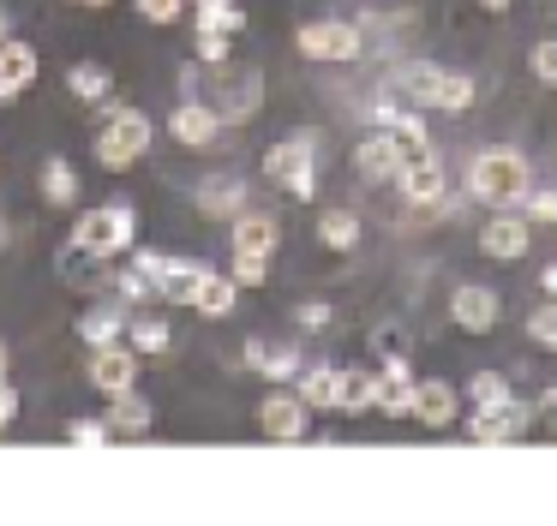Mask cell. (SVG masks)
Instances as JSON below:
<instances>
[{
	"instance_id": "1",
	"label": "cell",
	"mask_w": 557,
	"mask_h": 526,
	"mask_svg": "<svg viewBox=\"0 0 557 526\" xmlns=\"http://www.w3.org/2000/svg\"><path fill=\"white\" fill-rule=\"evenodd\" d=\"M396 96H408L413 108H432V114H461V108H473V78L468 72H444L432 66V60H413V66L396 72Z\"/></svg>"
},
{
	"instance_id": "2",
	"label": "cell",
	"mask_w": 557,
	"mask_h": 526,
	"mask_svg": "<svg viewBox=\"0 0 557 526\" xmlns=\"http://www.w3.org/2000/svg\"><path fill=\"white\" fill-rule=\"evenodd\" d=\"M528 186H533L528 155H516V150H480V155H473V167H468V191L480 203H492V210L521 203V198H528Z\"/></svg>"
},
{
	"instance_id": "3",
	"label": "cell",
	"mask_w": 557,
	"mask_h": 526,
	"mask_svg": "<svg viewBox=\"0 0 557 526\" xmlns=\"http://www.w3.org/2000/svg\"><path fill=\"white\" fill-rule=\"evenodd\" d=\"M150 138H157V126H150L145 108H114L109 126L90 143V155H97V167H109V174H126V167L150 150Z\"/></svg>"
},
{
	"instance_id": "4",
	"label": "cell",
	"mask_w": 557,
	"mask_h": 526,
	"mask_svg": "<svg viewBox=\"0 0 557 526\" xmlns=\"http://www.w3.org/2000/svg\"><path fill=\"white\" fill-rule=\"evenodd\" d=\"M264 179L282 186L288 198L312 203L318 198V162H312V138H276L264 150Z\"/></svg>"
},
{
	"instance_id": "5",
	"label": "cell",
	"mask_w": 557,
	"mask_h": 526,
	"mask_svg": "<svg viewBox=\"0 0 557 526\" xmlns=\"http://www.w3.org/2000/svg\"><path fill=\"white\" fill-rule=\"evenodd\" d=\"M133 234H138V210L126 198L102 203V210H85L73 222V239H85L90 251H102V258H121V251H133Z\"/></svg>"
},
{
	"instance_id": "6",
	"label": "cell",
	"mask_w": 557,
	"mask_h": 526,
	"mask_svg": "<svg viewBox=\"0 0 557 526\" xmlns=\"http://www.w3.org/2000/svg\"><path fill=\"white\" fill-rule=\"evenodd\" d=\"M294 48H300L306 60H318V66H348V60L366 54V36H360V24H348V18H312V24H300Z\"/></svg>"
},
{
	"instance_id": "7",
	"label": "cell",
	"mask_w": 557,
	"mask_h": 526,
	"mask_svg": "<svg viewBox=\"0 0 557 526\" xmlns=\"http://www.w3.org/2000/svg\"><path fill=\"white\" fill-rule=\"evenodd\" d=\"M133 263L157 281V299H169V305H198V287L210 275L198 258H169V251H138Z\"/></svg>"
},
{
	"instance_id": "8",
	"label": "cell",
	"mask_w": 557,
	"mask_h": 526,
	"mask_svg": "<svg viewBox=\"0 0 557 526\" xmlns=\"http://www.w3.org/2000/svg\"><path fill=\"white\" fill-rule=\"evenodd\" d=\"M258 430H264L270 442L312 437V401H306L300 389H270L264 401H258Z\"/></svg>"
},
{
	"instance_id": "9",
	"label": "cell",
	"mask_w": 557,
	"mask_h": 526,
	"mask_svg": "<svg viewBox=\"0 0 557 526\" xmlns=\"http://www.w3.org/2000/svg\"><path fill=\"white\" fill-rule=\"evenodd\" d=\"M354 167H360V179H372V186H396L401 167H408V143H401L389 126H377V132H366V138L354 143Z\"/></svg>"
},
{
	"instance_id": "10",
	"label": "cell",
	"mask_w": 557,
	"mask_h": 526,
	"mask_svg": "<svg viewBox=\"0 0 557 526\" xmlns=\"http://www.w3.org/2000/svg\"><path fill=\"white\" fill-rule=\"evenodd\" d=\"M497 317H504V299H497L492 281H461L456 293H449V323H456L461 335H492Z\"/></svg>"
},
{
	"instance_id": "11",
	"label": "cell",
	"mask_w": 557,
	"mask_h": 526,
	"mask_svg": "<svg viewBox=\"0 0 557 526\" xmlns=\"http://www.w3.org/2000/svg\"><path fill=\"white\" fill-rule=\"evenodd\" d=\"M533 418H540V406H528V401H509V406H473L468 437H473V442H521V437L533 430Z\"/></svg>"
},
{
	"instance_id": "12",
	"label": "cell",
	"mask_w": 557,
	"mask_h": 526,
	"mask_svg": "<svg viewBox=\"0 0 557 526\" xmlns=\"http://www.w3.org/2000/svg\"><path fill=\"white\" fill-rule=\"evenodd\" d=\"M138 347L133 341H109V347H90V383L102 394H126L138 383Z\"/></svg>"
},
{
	"instance_id": "13",
	"label": "cell",
	"mask_w": 557,
	"mask_h": 526,
	"mask_svg": "<svg viewBox=\"0 0 557 526\" xmlns=\"http://www.w3.org/2000/svg\"><path fill=\"white\" fill-rule=\"evenodd\" d=\"M480 251L497 263H521L533 251V222L528 215H492V222L480 227Z\"/></svg>"
},
{
	"instance_id": "14",
	"label": "cell",
	"mask_w": 557,
	"mask_h": 526,
	"mask_svg": "<svg viewBox=\"0 0 557 526\" xmlns=\"http://www.w3.org/2000/svg\"><path fill=\"white\" fill-rule=\"evenodd\" d=\"M169 138L186 143V150H210V143L222 138V114L216 102H174L169 114Z\"/></svg>"
},
{
	"instance_id": "15",
	"label": "cell",
	"mask_w": 557,
	"mask_h": 526,
	"mask_svg": "<svg viewBox=\"0 0 557 526\" xmlns=\"http://www.w3.org/2000/svg\"><path fill=\"white\" fill-rule=\"evenodd\" d=\"M413 425H425V430L461 425V394L449 389L444 377H420V394H413Z\"/></svg>"
},
{
	"instance_id": "16",
	"label": "cell",
	"mask_w": 557,
	"mask_h": 526,
	"mask_svg": "<svg viewBox=\"0 0 557 526\" xmlns=\"http://www.w3.org/2000/svg\"><path fill=\"white\" fill-rule=\"evenodd\" d=\"M413 394H420V377L408 371V359H384V371H377V413L413 418Z\"/></svg>"
},
{
	"instance_id": "17",
	"label": "cell",
	"mask_w": 557,
	"mask_h": 526,
	"mask_svg": "<svg viewBox=\"0 0 557 526\" xmlns=\"http://www.w3.org/2000/svg\"><path fill=\"white\" fill-rule=\"evenodd\" d=\"M258 102H264V78H258V72H228V78H222L216 114L228 120V126H240V120H252V114H258Z\"/></svg>"
},
{
	"instance_id": "18",
	"label": "cell",
	"mask_w": 557,
	"mask_h": 526,
	"mask_svg": "<svg viewBox=\"0 0 557 526\" xmlns=\"http://www.w3.org/2000/svg\"><path fill=\"white\" fill-rule=\"evenodd\" d=\"M54 270H61V281L78 287V293H90V287L114 281V275H102V251H90L85 239H66L61 258H54Z\"/></svg>"
},
{
	"instance_id": "19",
	"label": "cell",
	"mask_w": 557,
	"mask_h": 526,
	"mask_svg": "<svg viewBox=\"0 0 557 526\" xmlns=\"http://www.w3.org/2000/svg\"><path fill=\"white\" fill-rule=\"evenodd\" d=\"M401 198L408 203H437L444 198V162H437L432 150H420V155H408V167H401Z\"/></svg>"
},
{
	"instance_id": "20",
	"label": "cell",
	"mask_w": 557,
	"mask_h": 526,
	"mask_svg": "<svg viewBox=\"0 0 557 526\" xmlns=\"http://www.w3.org/2000/svg\"><path fill=\"white\" fill-rule=\"evenodd\" d=\"M37 48L30 42H0V102H13L18 90H30L37 84Z\"/></svg>"
},
{
	"instance_id": "21",
	"label": "cell",
	"mask_w": 557,
	"mask_h": 526,
	"mask_svg": "<svg viewBox=\"0 0 557 526\" xmlns=\"http://www.w3.org/2000/svg\"><path fill=\"white\" fill-rule=\"evenodd\" d=\"M228 234H234V251H252V258H276V246H282V227L270 215H252V210L234 215Z\"/></svg>"
},
{
	"instance_id": "22",
	"label": "cell",
	"mask_w": 557,
	"mask_h": 526,
	"mask_svg": "<svg viewBox=\"0 0 557 526\" xmlns=\"http://www.w3.org/2000/svg\"><path fill=\"white\" fill-rule=\"evenodd\" d=\"M109 425H114V437H150V425H157V413H150V401L138 389H126V394H109Z\"/></svg>"
},
{
	"instance_id": "23",
	"label": "cell",
	"mask_w": 557,
	"mask_h": 526,
	"mask_svg": "<svg viewBox=\"0 0 557 526\" xmlns=\"http://www.w3.org/2000/svg\"><path fill=\"white\" fill-rule=\"evenodd\" d=\"M246 365H252L258 377H276V383L300 377V353H294V347H270V341H246Z\"/></svg>"
},
{
	"instance_id": "24",
	"label": "cell",
	"mask_w": 557,
	"mask_h": 526,
	"mask_svg": "<svg viewBox=\"0 0 557 526\" xmlns=\"http://www.w3.org/2000/svg\"><path fill=\"white\" fill-rule=\"evenodd\" d=\"M234 305H240V281L234 275H205V287H198V317H234Z\"/></svg>"
},
{
	"instance_id": "25",
	"label": "cell",
	"mask_w": 557,
	"mask_h": 526,
	"mask_svg": "<svg viewBox=\"0 0 557 526\" xmlns=\"http://www.w3.org/2000/svg\"><path fill=\"white\" fill-rule=\"evenodd\" d=\"M336 389H342V365H312V371H300V394L312 401V413H336Z\"/></svg>"
},
{
	"instance_id": "26",
	"label": "cell",
	"mask_w": 557,
	"mask_h": 526,
	"mask_svg": "<svg viewBox=\"0 0 557 526\" xmlns=\"http://www.w3.org/2000/svg\"><path fill=\"white\" fill-rule=\"evenodd\" d=\"M66 90H73L78 102H109L114 72H109V66H97V60H78V66L66 72Z\"/></svg>"
},
{
	"instance_id": "27",
	"label": "cell",
	"mask_w": 557,
	"mask_h": 526,
	"mask_svg": "<svg viewBox=\"0 0 557 526\" xmlns=\"http://www.w3.org/2000/svg\"><path fill=\"white\" fill-rule=\"evenodd\" d=\"M366 406H377V371H342L336 413H366Z\"/></svg>"
},
{
	"instance_id": "28",
	"label": "cell",
	"mask_w": 557,
	"mask_h": 526,
	"mask_svg": "<svg viewBox=\"0 0 557 526\" xmlns=\"http://www.w3.org/2000/svg\"><path fill=\"white\" fill-rule=\"evenodd\" d=\"M318 239H324L330 251H354L360 246V215L354 210H324L318 215Z\"/></svg>"
},
{
	"instance_id": "29",
	"label": "cell",
	"mask_w": 557,
	"mask_h": 526,
	"mask_svg": "<svg viewBox=\"0 0 557 526\" xmlns=\"http://www.w3.org/2000/svg\"><path fill=\"white\" fill-rule=\"evenodd\" d=\"M198 210H205V215H228V222H234V215L246 210V186H240V179H210V191H198Z\"/></svg>"
},
{
	"instance_id": "30",
	"label": "cell",
	"mask_w": 557,
	"mask_h": 526,
	"mask_svg": "<svg viewBox=\"0 0 557 526\" xmlns=\"http://www.w3.org/2000/svg\"><path fill=\"white\" fill-rule=\"evenodd\" d=\"M42 198L61 203V210L78 198V174H73V162H66V155H54V162L42 167Z\"/></svg>"
},
{
	"instance_id": "31",
	"label": "cell",
	"mask_w": 557,
	"mask_h": 526,
	"mask_svg": "<svg viewBox=\"0 0 557 526\" xmlns=\"http://www.w3.org/2000/svg\"><path fill=\"white\" fill-rule=\"evenodd\" d=\"M126 341H133L138 353H169L174 335H169V323H162V317H138V323H126Z\"/></svg>"
},
{
	"instance_id": "32",
	"label": "cell",
	"mask_w": 557,
	"mask_h": 526,
	"mask_svg": "<svg viewBox=\"0 0 557 526\" xmlns=\"http://www.w3.org/2000/svg\"><path fill=\"white\" fill-rule=\"evenodd\" d=\"M468 401L473 406H509L516 394H509V383L497 377V371H473V377H468Z\"/></svg>"
},
{
	"instance_id": "33",
	"label": "cell",
	"mask_w": 557,
	"mask_h": 526,
	"mask_svg": "<svg viewBox=\"0 0 557 526\" xmlns=\"http://www.w3.org/2000/svg\"><path fill=\"white\" fill-rule=\"evenodd\" d=\"M121 329H126V317H121V311H90V317H78V335H85L90 347L121 341Z\"/></svg>"
},
{
	"instance_id": "34",
	"label": "cell",
	"mask_w": 557,
	"mask_h": 526,
	"mask_svg": "<svg viewBox=\"0 0 557 526\" xmlns=\"http://www.w3.org/2000/svg\"><path fill=\"white\" fill-rule=\"evenodd\" d=\"M193 12H198V30H228V36L246 30V12L234 7V0H216V7H193Z\"/></svg>"
},
{
	"instance_id": "35",
	"label": "cell",
	"mask_w": 557,
	"mask_h": 526,
	"mask_svg": "<svg viewBox=\"0 0 557 526\" xmlns=\"http://www.w3.org/2000/svg\"><path fill=\"white\" fill-rule=\"evenodd\" d=\"M528 72H533L540 84H552V90H557V36H540V42L528 48Z\"/></svg>"
},
{
	"instance_id": "36",
	"label": "cell",
	"mask_w": 557,
	"mask_h": 526,
	"mask_svg": "<svg viewBox=\"0 0 557 526\" xmlns=\"http://www.w3.org/2000/svg\"><path fill=\"white\" fill-rule=\"evenodd\" d=\"M528 335L545 347V353H557V299H545V305H533V317H528Z\"/></svg>"
},
{
	"instance_id": "37",
	"label": "cell",
	"mask_w": 557,
	"mask_h": 526,
	"mask_svg": "<svg viewBox=\"0 0 557 526\" xmlns=\"http://www.w3.org/2000/svg\"><path fill=\"white\" fill-rule=\"evenodd\" d=\"M234 281H240V287H264L270 281V258H252V251H234Z\"/></svg>"
},
{
	"instance_id": "38",
	"label": "cell",
	"mask_w": 557,
	"mask_h": 526,
	"mask_svg": "<svg viewBox=\"0 0 557 526\" xmlns=\"http://www.w3.org/2000/svg\"><path fill=\"white\" fill-rule=\"evenodd\" d=\"M228 48H234L228 30H198V60L205 66H228Z\"/></svg>"
},
{
	"instance_id": "39",
	"label": "cell",
	"mask_w": 557,
	"mask_h": 526,
	"mask_svg": "<svg viewBox=\"0 0 557 526\" xmlns=\"http://www.w3.org/2000/svg\"><path fill=\"white\" fill-rule=\"evenodd\" d=\"M109 437H114L109 418H73V425H66V442H85V449H97V442H109Z\"/></svg>"
},
{
	"instance_id": "40",
	"label": "cell",
	"mask_w": 557,
	"mask_h": 526,
	"mask_svg": "<svg viewBox=\"0 0 557 526\" xmlns=\"http://www.w3.org/2000/svg\"><path fill=\"white\" fill-rule=\"evenodd\" d=\"M133 7H138V18H150V24H174L193 0H133Z\"/></svg>"
},
{
	"instance_id": "41",
	"label": "cell",
	"mask_w": 557,
	"mask_h": 526,
	"mask_svg": "<svg viewBox=\"0 0 557 526\" xmlns=\"http://www.w3.org/2000/svg\"><path fill=\"white\" fill-rule=\"evenodd\" d=\"M330 317H336V311L324 305V299H306L300 311H294V323H300L306 335H318V329H330Z\"/></svg>"
},
{
	"instance_id": "42",
	"label": "cell",
	"mask_w": 557,
	"mask_h": 526,
	"mask_svg": "<svg viewBox=\"0 0 557 526\" xmlns=\"http://www.w3.org/2000/svg\"><path fill=\"white\" fill-rule=\"evenodd\" d=\"M528 222H557V191H528Z\"/></svg>"
},
{
	"instance_id": "43",
	"label": "cell",
	"mask_w": 557,
	"mask_h": 526,
	"mask_svg": "<svg viewBox=\"0 0 557 526\" xmlns=\"http://www.w3.org/2000/svg\"><path fill=\"white\" fill-rule=\"evenodd\" d=\"M13 418H18V389H13L7 377H0V430L13 425Z\"/></svg>"
},
{
	"instance_id": "44",
	"label": "cell",
	"mask_w": 557,
	"mask_h": 526,
	"mask_svg": "<svg viewBox=\"0 0 557 526\" xmlns=\"http://www.w3.org/2000/svg\"><path fill=\"white\" fill-rule=\"evenodd\" d=\"M372 353H377V359H401V335L377 329V335H372Z\"/></svg>"
},
{
	"instance_id": "45",
	"label": "cell",
	"mask_w": 557,
	"mask_h": 526,
	"mask_svg": "<svg viewBox=\"0 0 557 526\" xmlns=\"http://www.w3.org/2000/svg\"><path fill=\"white\" fill-rule=\"evenodd\" d=\"M540 287H545V299H557V263H545V275H540Z\"/></svg>"
},
{
	"instance_id": "46",
	"label": "cell",
	"mask_w": 557,
	"mask_h": 526,
	"mask_svg": "<svg viewBox=\"0 0 557 526\" xmlns=\"http://www.w3.org/2000/svg\"><path fill=\"white\" fill-rule=\"evenodd\" d=\"M473 7H480V12H509L516 0H473Z\"/></svg>"
},
{
	"instance_id": "47",
	"label": "cell",
	"mask_w": 557,
	"mask_h": 526,
	"mask_svg": "<svg viewBox=\"0 0 557 526\" xmlns=\"http://www.w3.org/2000/svg\"><path fill=\"white\" fill-rule=\"evenodd\" d=\"M78 7H90V12H102V7H114V0H78Z\"/></svg>"
},
{
	"instance_id": "48",
	"label": "cell",
	"mask_w": 557,
	"mask_h": 526,
	"mask_svg": "<svg viewBox=\"0 0 557 526\" xmlns=\"http://www.w3.org/2000/svg\"><path fill=\"white\" fill-rule=\"evenodd\" d=\"M545 413H552V418H557V394H545Z\"/></svg>"
},
{
	"instance_id": "49",
	"label": "cell",
	"mask_w": 557,
	"mask_h": 526,
	"mask_svg": "<svg viewBox=\"0 0 557 526\" xmlns=\"http://www.w3.org/2000/svg\"><path fill=\"white\" fill-rule=\"evenodd\" d=\"M0 42H13V36H7V12H0Z\"/></svg>"
},
{
	"instance_id": "50",
	"label": "cell",
	"mask_w": 557,
	"mask_h": 526,
	"mask_svg": "<svg viewBox=\"0 0 557 526\" xmlns=\"http://www.w3.org/2000/svg\"><path fill=\"white\" fill-rule=\"evenodd\" d=\"M0 377H7V341H0Z\"/></svg>"
},
{
	"instance_id": "51",
	"label": "cell",
	"mask_w": 557,
	"mask_h": 526,
	"mask_svg": "<svg viewBox=\"0 0 557 526\" xmlns=\"http://www.w3.org/2000/svg\"><path fill=\"white\" fill-rule=\"evenodd\" d=\"M193 7H216V0H193Z\"/></svg>"
},
{
	"instance_id": "52",
	"label": "cell",
	"mask_w": 557,
	"mask_h": 526,
	"mask_svg": "<svg viewBox=\"0 0 557 526\" xmlns=\"http://www.w3.org/2000/svg\"><path fill=\"white\" fill-rule=\"evenodd\" d=\"M73 7H78V0H73Z\"/></svg>"
},
{
	"instance_id": "53",
	"label": "cell",
	"mask_w": 557,
	"mask_h": 526,
	"mask_svg": "<svg viewBox=\"0 0 557 526\" xmlns=\"http://www.w3.org/2000/svg\"><path fill=\"white\" fill-rule=\"evenodd\" d=\"M0 108H7V102H0Z\"/></svg>"
}]
</instances>
